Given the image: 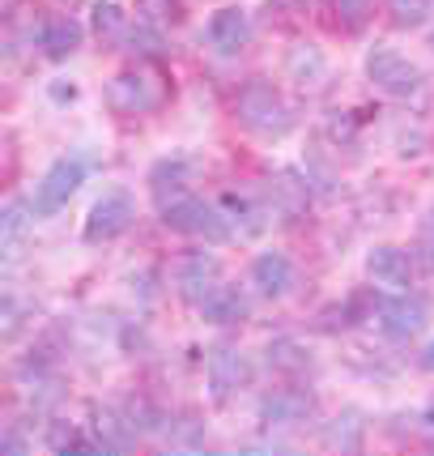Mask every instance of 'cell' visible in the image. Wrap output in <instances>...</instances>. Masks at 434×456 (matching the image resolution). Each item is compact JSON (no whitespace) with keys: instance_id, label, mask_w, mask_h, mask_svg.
<instances>
[{"instance_id":"1","label":"cell","mask_w":434,"mask_h":456,"mask_svg":"<svg viewBox=\"0 0 434 456\" xmlns=\"http://www.w3.org/2000/svg\"><path fill=\"white\" fill-rule=\"evenodd\" d=\"M154 205H158V218L166 231L188 239H200V243H230L235 239V226L221 214L217 200L197 197L192 188H166V192H154Z\"/></svg>"},{"instance_id":"2","label":"cell","mask_w":434,"mask_h":456,"mask_svg":"<svg viewBox=\"0 0 434 456\" xmlns=\"http://www.w3.org/2000/svg\"><path fill=\"white\" fill-rule=\"evenodd\" d=\"M102 102H107L116 116H154V111H162V107L171 102V77L162 73L158 64L137 60V64L119 69L116 77L107 81Z\"/></svg>"},{"instance_id":"3","label":"cell","mask_w":434,"mask_h":456,"mask_svg":"<svg viewBox=\"0 0 434 456\" xmlns=\"http://www.w3.org/2000/svg\"><path fill=\"white\" fill-rule=\"evenodd\" d=\"M235 119L247 128V133L269 137V141L285 137V133L294 128V111H290L285 94L277 90L273 81H264V77H252L235 94Z\"/></svg>"},{"instance_id":"4","label":"cell","mask_w":434,"mask_h":456,"mask_svg":"<svg viewBox=\"0 0 434 456\" xmlns=\"http://www.w3.org/2000/svg\"><path fill=\"white\" fill-rule=\"evenodd\" d=\"M362 73H366V81L375 86L379 94H388V99H414V94H422V86H426V73H422L405 52H396L388 43H375V47L366 52Z\"/></svg>"},{"instance_id":"5","label":"cell","mask_w":434,"mask_h":456,"mask_svg":"<svg viewBox=\"0 0 434 456\" xmlns=\"http://www.w3.org/2000/svg\"><path fill=\"white\" fill-rule=\"evenodd\" d=\"M85 175H90V162L81 159V154H60V159L39 175V183H35V197H30L35 214H39V218L60 214L68 200L77 197V188L85 183Z\"/></svg>"},{"instance_id":"6","label":"cell","mask_w":434,"mask_h":456,"mask_svg":"<svg viewBox=\"0 0 434 456\" xmlns=\"http://www.w3.org/2000/svg\"><path fill=\"white\" fill-rule=\"evenodd\" d=\"M430 320V307L422 295H409V290H388V298H379L375 307V329L388 341H414Z\"/></svg>"},{"instance_id":"7","label":"cell","mask_w":434,"mask_h":456,"mask_svg":"<svg viewBox=\"0 0 434 456\" xmlns=\"http://www.w3.org/2000/svg\"><path fill=\"white\" fill-rule=\"evenodd\" d=\"M133 218H137L133 197H128L124 188H111V192H102V197L90 205V214L81 222V239H85V243H111V239H119L133 226Z\"/></svg>"},{"instance_id":"8","label":"cell","mask_w":434,"mask_h":456,"mask_svg":"<svg viewBox=\"0 0 434 456\" xmlns=\"http://www.w3.org/2000/svg\"><path fill=\"white\" fill-rule=\"evenodd\" d=\"M205 379H209V397L217 405H226L235 393H243L252 384V358L243 354L238 346H217L205 358Z\"/></svg>"},{"instance_id":"9","label":"cell","mask_w":434,"mask_h":456,"mask_svg":"<svg viewBox=\"0 0 434 456\" xmlns=\"http://www.w3.org/2000/svg\"><path fill=\"white\" fill-rule=\"evenodd\" d=\"M221 281H226V269H221V260H217L213 252H188V256H179V265H175V290H179V298H183V303L200 307V303L213 295Z\"/></svg>"},{"instance_id":"10","label":"cell","mask_w":434,"mask_h":456,"mask_svg":"<svg viewBox=\"0 0 434 456\" xmlns=\"http://www.w3.org/2000/svg\"><path fill=\"white\" fill-rule=\"evenodd\" d=\"M247 278H252V286H256L260 298H285L290 290L298 286V265L281 248H264V252H256L252 256V269H247Z\"/></svg>"},{"instance_id":"11","label":"cell","mask_w":434,"mask_h":456,"mask_svg":"<svg viewBox=\"0 0 434 456\" xmlns=\"http://www.w3.org/2000/svg\"><path fill=\"white\" fill-rule=\"evenodd\" d=\"M366 281L379 290H409L414 286V256L396 243H375L366 252Z\"/></svg>"},{"instance_id":"12","label":"cell","mask_w":434,"mask_h":456,"mask_svg":"<svg viewBox=\"0 0 434 456\" xmlns=\"http://www.w3.org/2000/svg\"><path fill=\"white\" fill-rule=\"evenodd\" d=\"M205 39L213 47L217 56H238L247 43H252V18L243 4H221L213 9V18L205 26Z\"/></svg>"},{"instance_id":"13","label":"cell","mask_w":434,"mask_h":456,"mask_svg":"<svg viewBox=\"0 0 434 456\" xmlns=\"http://www.w3.org/2000/svg\"><path fill=\"white\" fill-rule=\"evenodd\" d=\"M311 414H316V397L302 393V388H273L256 405V418L264 427H298Z\"/></svg>"},{"instance_id":"14","label":"cell","mask_w":434,"mask_h":456,"mask_svg":"<svg viewBox=\"0 0 434 456\" xmlns=\"http://www.w3.org/2000/svg\"><path fill=\"white\" fill-rule=\"evenodd\" d=\"M85 43V26L68 13H52V18L39 21V47L47 60H68L73 52H81Z\"/></svg>"},{"instance_id":"15","label":"cell","mask_w":434,"mask_h":456,"mask_svg":"<svg viewBox=\"0 0 434 456\" xmlns=\"http://www.w3.org/2000/svg\"><path fill=\"white\" fill-rule=\"evenodd\" d=\"M285 81H294L298 90H319L328 81V56L316 43H294L285 52Z\"/></svg>"},{"instance_id":"16","label":"cell","mask_w":434,"mask_h":456,"mask_svg":"<svg viewBox=\"0 0 434 456\" xmlns=\"http://www.w3.org/2000/svg\"><path fill=\"white\" fill-rule=\"evenodd\" d=\"M197 312L209 320V324H238V320H247V312H252V298H247V290H243V286H235V281H221L213 295L200 303Z\"/></svg>"},{"instance_id":"17","label":"cell","mask_w":434,"mask_h":456,"mask_svg":"<svg viewBox=\"0 0 434 456\" xmlns=\"http://www.w3.org/2000/svg\"><path fill=\"white\" fill-rule=\"evenodd\" d=\"M35 218H39V214H35V205H26V200H9V205H4V214H0V252H4V260H18Z\"/></svg>"},{"instance_id":"18","label":"cell","mask_w":434,"mask_h":456,"mask_svg":"<svg viewBox=\"0 0 434 456\" xmlns=\"http://www.w3.org/2000/svg\"><path fill=\"white\" fill-rule=\"evenodd\" d=\"M217 205H221V214L230 218V226H235L238 235H260L269 226L264 209L252 197H243V192H226V197H217Z\"/></svg>"},{"instance_id":"19","label":"cell","mask_w":434,"mask_h":456,"mask_svg":"<svg viewBox=\"0 0 434 456\" xmlns=\"http://www.w3.org/2000/svg\"><path fill=\"white\" fill-rule=\"evenodd\" d=\"M94 444L99 448H133L137 444V427H133V418H119L111 410H94Z\"/></svg>"},{"instance_id":"20","label":"cell","mask_w":434,"mask_h":456,"mask_svg":"<svg viewBox=\"0 0 434 456\" xmlns=\"http://www.w3.org/2000/svg\"><path fill=\"white\" fill-rule=\"evenodd\" d=\"M383 13L396 30H422L434 18V0H383Z\"/></svg>"},{"instance_id":"21","label":"cell","mask_w":434,"mask_h":456,"mask_svg":"<svg viewBox=\"0 0 434 456\" xmlns=\"http://www.w3.org/2000/svg\"><path fill=\"white\" fill-rule=\"evenodd\" d=\"M188 9L183 0H137V21L154 26V30H171V26H183Z\"/></svg>"},{"instance_id":"22","label":"cell","mask_w":434,"mask_h":456,"mask_svg":"<svg viewBox=\"0 0 434 456\" xmlns=\"http://www.w3.org/2000/svg\"><path fill=\"white\" fill-rule=\"evenodd\" d=\"M90 13H94V18H90V26H94V35H99V39H111V43H124V39H128L133 21L119 13V4H111V0H99Z\"/></svg>"},{"instance_id":"23","label":"cell","mask_w":434,"mask_h":456,"mask_svg":"<svg viewBox=\"0 0 434 456\" xmlns=\"http://www.w3.org/2000/svg\"><path fill=\"white\" fill-rule=\"evenodd\" d=\"M333 13L345 35H362L375 21V0H333Z\"/></svg>"},{"instance_id":"24","label":"cell","mask_w":434,"mask_h":456,"mask_svg":"<svg viewBox=\"0 0 434 456\" xmlns=\"http://www.w3.org/2000/svg\"><path fill=\"white\" fill-rule=\"evenodd\" d=\"M269 367H277V371H307L311 367V350L290 338H277L269 341Z\"/></svg>"},{"instance_id":"25","label":"cell","mask_w":434,"mask_h":456,"mask_svg":"<svg viewBox=\"0 0 434 456\" xmlns=\"http://www.w3.org/2000/svg\"><path fill=\"white\" fill-rule=\"evenodd\" d=\"M307 9H311V0H269V18H298Z\"/></svg>"},{"instance_id":"26","label":"cell","mask_w":434,"mask_h":456,"mask_svg":"<svg viewBox=\"0 0 434 456\" xmlns=\"http://www.w3.org/2000/svg\"><path fill=\"white\" fill-rule=\"evenodd\" d=\"M417 260L426 265V273L434 278V235H422V248H417Z\"/></svg>"},{"instance_id":"27","label":"cell","mask_w":434,"mask_h":456,"mask_svg":"<svg viewBox=\"0 0 434 456\" xmlns=\"http://www.w3.org/2000/svg\"><path fill=\"white\" fill-rule=\"evenodd\" d=\"M417 371H426V376H434V338L422 346V354H417Z\"/></svg>"},{"instance_id":"28","label":"cell","mask_w":434,"mask_h":456,"mask_svg":"<svg viewBox=\"0 0 434 456\" xmlns=\"http://www.w3.org/2000/svg\"><path fill=\"white\" fill-rule=\"evenodd\" d=\"M426 235H434V209H430V218H426Z\"/></svg>"}]
</instances>
